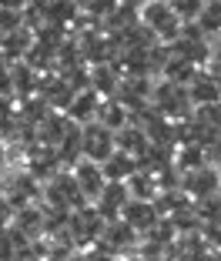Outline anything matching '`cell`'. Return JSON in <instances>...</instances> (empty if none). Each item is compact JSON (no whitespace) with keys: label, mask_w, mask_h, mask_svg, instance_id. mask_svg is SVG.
<instances>
[{"label":"cell","mask_w":221,"mask_h":261,"mask_svg":"<svg viewBox=\"0 0 221 261\" xmlns=\"http://www.w3.org/2000/svg\"><path fill=\"white\" fill-rule=\"evenodd\" d=\"M74 177H77V185H81V194H84V201H97V194L104 191V185H107V177H104V171H101V164L97 161H87V158H81V161L74 164Z\"/></svg>","instance_id":"obj_12"},{"label":"cell","mask_w":221,"mask_h":261,"mask_svg":"<svg viewBox=\"0 0 221 261\" xmlns=\"http://www.w3.org/2000/svg\"><path fill=\"white\" fill-rule=\"evenodd\" d=\"M17 27H23V14L20 10H4L0 7V37H4V34H14Z\"/></svg>","instance_id":"obj_29"},{"label":"cell","mask_w":221,"mask_h":261,"mask_svg":"<svg viewBox=\"0 0 221 261\" xmlns=\"http://www.w3.org/2000/svg\"><path fill=\"white\" fill-rule=\"evenodd\" d=\"M191 204H194V215H198L201 228H205V224H221V198L218 194L198 198V201H191Z\"/></svg>","instance_id":"obj_26"},{"label":"cell","mask_w":221,"mask_h":261,"mask_svg":"<svg viewBox=\"0 0 221 261\" xmlns=\"http://www.w3.org/2000/svg\"><path fill=\"white\" fill-rule=\"evenodd\" d=\"M218 198H221V188H218Z\"/></svg>","instance_id":"obj_39"},{"label":"cell","mask_w":221,"mask_h":261,"mask_svg":"<svg viewBox=\"0 0 221 261\" xmlns=\"http://www.w3.org/2000/svg\"><path fill=\"white\" fill-rule=\"evenodd\" d=\"M101 171H104L107 181H128V177L137 171V158H131V154H124V151L114 147V154L101 164Z\"/></svg>","instance_id":"obj_20"},{"label":"cell","mask_w":221,"mask_h":261,"mask_svg":"<svg viewBox=\"0 0 221 261\" xmlns=\"http://www.w3.org/2000/svg\"><path fill=\"white\" fill-rule=\"evenodd\" d=\"M97 111H101V97L87 87V91L74 94V100H70V108L64 111V114H67L74 124H91V121H97Z\"/></svg>","instance_id":"obj_17"},{"label":"cell","mask_w":221,"mask_h":261,"mask_svg":"<svg viewBox=\"0 0 221 261\" xmlns=\"http://www.w3.org/2000/svg\"><path fill=\"white\" fill-rule=\"evenodd\" d=\"M201 238L208 241V248H221V224H205L201 228Z\"/></svg>","instance_id":"obj_30"},{"label":"cell","mask_w":221,"mask_h":261,"mask_svg":"<svg viewBox=\"0 0 221 261\" xmlns=\"http://www.w3.org/2000/svg\"><path fill=\"white\" fill-rule=\"evenodd\" d=\"M74 87L64 81L57 70H51V74H40V87H37V97H44L47 100V108L51 111H67L70 108V100H74Z\"/></svg>","instance_id":"obj_9"},{"label":"cell","mask_w":221,"mask_h":261,"mask_svg":"<svg viewBox=\"0 0 221 261\" xmlns=\"http://www.w3.org/2000/svg\"><path fill=\"white\" fill-rule=\"evenodd\" d=\"M161 218H164V215L158 211V204H154V201H137V198H131L128 204H124V211H121V221L131 224V228L137 231V238H141V234H148V231H151Z\"/></svg>","instance_id":"obj_10"},{"label":"cell","mask_w":221,"mask_h":261,"mask_svg":"<svg viewBox=\"0 0 221 261\" xmlns=\"http://www.w3.org/2000/svg\"><path fill=\"white\" fill-rule=\"evenodd\" d=\"M205 70L214 77V81H218V87H221V61H208V67H205Z\"/></svg>","instance_id":"obj_31"},{"label":"cell","mask_w":221,"mask_h":261,"mask_svg":"<svg viewBox=\"0 0 221 261\" xmlns=\"http://www.w3.org/2000/svg\"><path fill=\"white\" fill-rule=\"evenodd\" d=\"M111 154H114V130L104 127L101 121L81 124V158L104 164Z\"/></svg>","instance_id":"obj_6"},{"label":"cell","mask_w":221,"mask_h":261,"mask_svg":"<svg viewBox=\"0 0 221 261\" xmlns=\"http://www.w3.org/2000/svg\"><path fill=\"white\" fill-rule=\"evenodd\" d=\"M211 61H221V34L211 37Z\"/></svg>","instance_id":"obj_33"},{"label":"cell","mask_w":221,"mask_h":261,"mask_svg":"<svg viewBox=\"0 0 221 261\" xmlns=\"http://www.w3.org/2000/svg\"><path fill=\"white\" fill-rule=\"evenodd\" d=\"M128 201H131V191H128L124 181H107L104 191L97 194V201H94V207L101 211L104 221H114V218H121V211H124Z\"/></svg>","instance_id":"obj_11"},{"label":"cell","mask_w":221,"mask_h":261,"mask_svg":"<svg viewBox=\"0 0 221 261\" xmlns=\"http://www.w3.org/2000/svg\"><path fill=\"white\" fill-rule=\"evenodd\" d=\"M205 251H208V241L201 238V231H191V234H178L164 248V261H201Z\"/></svg>","instance_id":"obj_13"},{"label":"cell","mask_w":221,"mask_h":261,"mask_svg":"<svg viewBox=\"0 0 221 261\" xmlns=\"http://www.w3.org/2000/svg\"><path fill=\"white\" fill-rule=\"evenodd\" d=\"M97 121L104 124V127H111V130H121V127H128V124H131V114H128L124 104H117L114 97H107V100H101Z\"/></svg>","instance_id":"obj_23"},{"label":"cell","mask_w":221,"mask_h":261,"mask_svg":"<svg viewBox=\"0 0 221 261\" xmlns=\"http://www.w3.org/2000/svg\"><path fill=\"white\" fill-rule=\"evenodd\" d=\"M164 4H171V0H164Z\"/></svg>","instance_id":"obj_40"},{"label":"cell","mask_w":221,"mask_h":261,"mask_svg":"<svg viewBox=\"0 0 221 261\" xmlns=\"http://www.w3.org/2000/svg\"><path fill=\"white\" fill-rule=\"evenodd\" d=\"M137 17H141V23L154 34L158 44H171V40L181 34V20H178V14L171 10V4H164V0H151L148 7H141Z\"/></svg>","instance_id":"obj_5"},{"label":"cell","mask_w":221,"mask_h":261,"mask_svg":"<svg viewBox=\"0 0 221 261\" xmlns=\"http://www.w3.org/2000/svg\"><path fill=\"white\" fill-rule=\"evenodd\" d=\"M54 151H57L64 168H74V164L81 161V124H70V130L61 138V144L54 147Z\"/></svg>","instance_id":"obj_22"},{"label":"cell","mask_w":221,"mask_h":261,"mask_svg":"<svg viewBox=\"0 0 221 261\" xmlns=\"http://www.w3.org/2000/svg\"><path fill=\"white\" fill-rule=\"evenodd\" d=\"M171 10L178 14L181 23H194L205 10V0H171Z\"/></svg>","instance_id":"obj_27"},{"label":"cell","mask_w":221,"mask_h":261,"mask_svg":"<svg viewBox=\"0 0 221 261\" xmlns=\"http://www.w3.org/2000/svg\"><path fill=\"white\" fill-rule=\"evenodd\" d=\"M188 100L191 108H201V104H221V87L205 67L188 81Z\"/></svg>","instance_id":"obj_14"},{"label":"cell","mask_w":221,"mask_h":261,"mask_svg":"<svg viewBox=\"0 0 221 261\" xmlns=\"http://www.w3.org/2000/svg\"><path fill=\"white\" fill-rule=\"evenodd\" d=\"M148 134L137 124H128V127H121V130H114V147L117 151H124V154H131V158H141V154L148 151Z\"/></svg>","instance_id":"obj_18"},{"label":"cell","mask_w":221,"mask_h":261,"mask_svg":"<svg viewBox=\"0 0 221 261\" xmlns=\"http://www.w3.org/2000/svg\"><path fill=\"white\" fill-rule=\"evenodd\" d=\"M154 204H158L161 215L168 218V215H175V211H181L184 204H191V198L184 194V188H168V191H158Z\"/></svg>","instance_id":"obj_25"},{"label":"cell","mask_w":221,"mask_h":261,"mask_svg":"<svg viewBox=\"0 0 221 261\" xmlns=\"http://www.w3.org/2000/svg\"><path fill=\"white\" fill-rule=\"evenodd\" d=\"M31 47H34V31L31 27H17L14 34H4V37H0V54H4L7 64L23 61Z\"/></svg>","instance_id":"obj_16"},{"label":"cell","mask_w":221,"mask_h":261,"mask_svg":"<svg viewBox=\"0 0 221 261\" xmlns=\"http://www.w3.org/2000/svg\"><path fill=\"white\" fill-rule=\"evenodd\" d=\"M214 168H218V174H221V158H218V161H214Z\"/></svg>","instance_id":"obj_37"},{"label":"cell","mask_w":221,"mask_h":261,"mask_svg":"<svg viewBox=\"0 0 221 261\" xmlns=\"http://www.w3.org/2000/svg\"><path fill=\"white\" fill-rule=\"evenodd\" d=\"M40 198L47 201V207H64V211H77L81 204H91V201H84L81 185H77V177L70 168H61L51 181H44Z\"/></svg>","instance_id":"obj_3"},{"label":"cell","mask_w":221,"mask_h":261,"mask_svg":"<svg viewBox=\"0 0 221 261\" xmlns=\"http://www.w3.org/2000/svg\"><path fill=\"white\" fill-rule=\"evenodd\" d=\"M201 261H221V248H208V251L201 254Z\"/></svg>","instance_id":"obj_35"},{"label":"cell","mask_w":221,"mask_h":261,"mask_svg":"<svg viewBox=\"0 0 221 261\" xmlns=\"http://www.w3.org/2000/svg\"><path fill=\"white\" fill-rule=\"evenodd\" d=\"M104 218L94 204H81L77 211H70L67 218V241L77 248V251H87L101 241V231H104Z\"/></svg>","instance_id":"obj_2"},{"label":"cell","mask_w":221,"mask_h":261,"mask_svg":"<svg viewBox=\"0 0 221 261\" xmlns=\"http://www.w3.org/2000/svg\"><path fill=\"white\" fill-rule=\"evenodd\" d=\"M0 7H4V10H23V7H27V0H0Z\"/></svg>","instance_id":"obj_32"},{"label":"cell","mask_w":221,"mask_h":261,"mask_svg":"<svg viewBox=\"0 0 221 261\" xmlns=\"http://www.w3.org/2000/svg\"><path fill=\"white\" fill-rule=\"evenodd\" d=\"M201 164H208V158H205V147L201 144H178L175 147V168L181 171H194V168H201Z\"/></svg>","instance_id":"obj_24"},{"label":"cell","mask_w":221,"mask_h":261,"mask_svg":"<svg viewBox=\"0 0 221 261\" xmlns=\"http://www.w3.org/2000/svg\"><path fill=\"white\" fill-rule=\"evenodd\" d=\"M181 188H184V194H188L191 201L208 198V194H218L221 174H218V168H214V164H201V168L184 171V174H181Z\"/></svg>","instance_id":"obj_8"},{"label":"cell","mask_w":221,"mask_h":261,"mask_svg":"<svg viewBox=\"0 0 221 261\" xmlns=\"http://www.w3.org/2000/svg\"><path fill=\"white\" fill-rule=\"evenodd\" d=\"M124 7H131V10H137V14H141V7H148V4H151V0H121Z\"/></svg>","instance_id":"obj_34"},{"label":"cell","mask_w":221,"mask_h":261,"mask_svg":"<svg viewBox=\"0 0 221 261\" xmlns=\"http://www.w3.org/2000/svg\"><path fill=\"white\" fill-rule=\"evenodd\" d=\"M77 4H81V7H84V0H77Z\"/></svg>","instance_id":"obj_38"},{"label":"cell","mask_w":221,"mask_h":261,"mask_svg":"<svg viewBox=\"0 0 221 261\" xmlns=\"http://www.w3.org/2000/svg\"><path fill=\"white\" fill-rule=\"evenodd\" d=\"M191 117L201 127H221V104H201V108L191 111Z\"/></svg>","instance_id":"obj_28"},{"label":"cell","mask_w":221,"mask_h":261,"mask_svg":"<svg viewBox=\"0 0 221 261\" xmlns=\"http://www.w3.org/2000/svg\"><path fill=\"white\" fill-rule=\"evenodd\" d=\"M124 185H128L131 198H137V201H154L158 198V177H154L151 171H144V168H137Z\"/></svg>","instance_id":"obj_21"},{"label":"cell","mask_w":221,"mask_h":261,"mask_svg":"<svg viewBox=\"0 0 221 261\" xmlns=\"http://www.w3.org/2000/svg\"><path fill=\"white\" fill-rule=\"evenodd\" d=\"M121 81H124V74H121V67H117L114 61H111V64H97V67H91V91L97 94L101 100L114 97L117 87H121Z\"/></svg>","instance_id":"obj_15"},{"label":"cell","mask_w":221,"mask_h":261,"mask_svg":"<svg viewBox=\"0 0 221 261\" xmlns=\"http://www.w3.org/2000/svg\"><path fill=\"white\" fill-rule=\"evenodd\" d=\"M168 47H171V54L184 57L194 67H208V61H211V37L201 31L198 23H181V34Z\"/></svg>","instance_id":"obj_4"},{"label":"cell","mask_w":221,"mask_h":261,"mask_svg":"<svg viewBox=\"0 0 221 261\" xmlns=\"http://www.w3.org/2000/svg\"><path fill=\"white\" fill-rule=\"evenodd\" d=\"M10 77H14V97H17V100H20V97H34V94H37L40 74H37L34 67H27L23 61L10 64Z\"/></svg>","instance_id":"obj_19"},{"label":"cell","mask_w":221,"mask_h":261,"mask_svg":"<svg viewBox=\"0 0 221 261\" xmlns=\"http://www.w3.org/2000/svg\"><path fill=\"white\" fill-rule=\"evenodd\" d=\"M151 108L158 111L161 117L168 121H184L191 117V100H188V87L175 84L168 77H154V87H151Z\"/></svg>","instance_id":"obj_1"},{"label":"cell","mask_w":221,"mask_h":261,"mask_svg":"<svg viewBox=\"0 0 221 261\" xmlns=\"http://www.w3.org/2000/svg\"><path fill=\"white\" fill-rule=\"evenodd\" d=\"M137 231L131 228V224H124L121 218H114V221H107L104 231H101V241L97 248H104V251L117 254V258H124V254H134L137 251Z\"/></svg>","instance_id":"obj_7"},{"label":"cell","mask_w":221,"mask_h":261,"mask_svg":"<svg viewBox=\"0 0 221 261\" xmlns=\"http://www.w3.org/2000/svg\"><path fill=\"white\" fill-rule=\"evenodd\" d=\"M131 261H161V258H144V254H134Z\"/></svg>","instance_id":"obj_36"}]
</instances>
